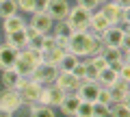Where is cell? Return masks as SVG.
Listing matches in <instances>:
<instances>
[{
  "instance_id": "cell-2",
  "label": "cell",
  "mask_w": 130,
  "mask_h": 117,
  "mask_svg": "<svg viewBox=\"0 0 130 117\" xmlns=\"http://www.w3.org/2000/svg\"><path fill=\"white\" fill-rule=\"evenodd\" d=\"M39 63H43V52L37 50V48H22L18 54V61H15L13 70L18 72L20 76H30L32 70H35V65H39Z\"/></svg>"
},
{
  "instance_id": "cell-9",
  "label": "cell",
  "mask_w": 130,
  "mask_h": 117,
  "mask_svg": "<svg viewBox=\"0 0 130 117\" xmlns=\"http://www.w3.org/2000/svg\"><path fill=\"white\" fill-rule=\"evenodd\" d=\"M67 11H70V0H48L46 13L52 18V22L65 20L67 18Z\"/></svg>"
},
{
  "instance_id": "cell-36",
  "label": "cell",
  "mask_w": 130,
  "mask_h": 117,
  "mask_svg": "<svg viewBox=\"0 0 130 117\" xmlns=\"http://www.w3.org/2000/svg\"><path fill=\"white\" fill-rule=\"evenodd\" d=\"M119 9H124V11H130V0H113Z\"/></svg>"
},
{
  "instance_id": "cell-18",
  "label": "cell",
  "mask_w": 130,
  "mask_h": 117,
  "mask_svg": "<svg viewBox=\"0 0 130 117\" xmlns=\"http://www.w3.org/2000/svg\"><path fill=\"white\" fill-rule=\"evenodd\" d=\"M78 104H80V98L76 93H67L63 98V102L59 104V111H61V115H65V117H72V115H76V111H78Z\"/></svg>"
},
{
  "instance_id": "cell-39",
  "label": "cell",
  "mask_w": 130,
  "mask_h": 117,
  "mask_svg": "<svg viewBox=\"0 0 130 117\" xmlns=\"http://www.w3.org/2000/svg\"><path fill=\"white\" fill-rule=\"evenodd\" d=\"M102 2H106V0H98V5H102Z\"/></svg>"
},
{
  "instance_id": "cell-17",
  "label": "cell",
  "mask_w": 130,
  "mask_h": 117,
  "mask_svg": "<svg viewBox=\"0 0 130 117\" xmlns=\"http://www.w3.org/2000/svg\"><path fill=\"white\" fill-rule=\"evenodd\" d=\"M102 46H111V48H119L121 46V39H124V33H121L117 26H108L102 35Z\"/></svg>"
},
{
  "instance_id": "cell-16",
  "label": "cell",
  "mask_w": 130,
  "mask_h": 117,
  "mask_svg": "<svg viewBox=\"0 0 130 117\" xmlns=\"http://www.w3.org/2000/svg\"><path fill=\"white\" fill-rule=\"evenodd\" d=\"M108 26H111V24H108V20L104 18L102 13H100V9L91 11V15H89V30H91V33H95V35H102Z\"/></svg>"
},
{
  "instance_id": "cell-3",
  "label": "cell",
  "mask_w": 130,
  "mask_h": 117,
  "mask_svg": "<svg viewBox=\"0 0 130 117\" xmlns=\"http://www.w3.org/2000/svg\"><path fill=\"white\" fill-rule=\"evenodd\" d=\"M89 15H91V11L83 9L80 5H74L70 7V11H67V18H65V24L72 28V30H89Z\"/></svg>"
},
{
  "instance_id": "cell-11",
  "label": "cell",
  "mask_w": 130,
  "mask_h": 117,
  "mask_svg": "<svg viewBox=\"0 0 130 117\" xmlns=\"http://www.w3.org/2000/svg\"><path fill=\"white\" fill-rule=\"evenodd\" d=\"M108 93H111V100L113 102H130V82L128 80H121L117 78L115 85L106 87Z\"/></svg>"
},
{
  "instance_id": "cell-14",
  "label": "cell",
  "mask_w": 130,
  "mask_h": 117,
  "mask_svg": "<svg viewBox=\"0 0 130 117\" xmlns=\"http://www.w3.org/2000/svg\"><path fill=\"white\" fill-rule=\"evenodd\" d=\"M18 54L20 50L13 46H9V43H0V70H9V67L15 65V61H18Z\"/></svg>"
},
{
  "instance_id": "cell-29",
  "label": "cell",
  "mask_w": 130,
  "mask_h": 117,
  "mask_svg": "<svg viewBox=\"0 0 130 117\" xmlns=\"http://www.w3.org/2000/svg\"><path fill=\"white\" fill-rule=\"evenodd\" d=\"M15 5H18V11L22 13H35V0H15Z\"/></svg>"
},
{
  "instance_id": "cell-28",
  "label": "cell",
  "mask_w": 130,
  "mask_h": 117,
  "mask_svg": "<svg viewBox=\"0 0 130 117\" xmlns=\"http://www.w3.org/2000/svg\"><path fill=\"white\" fill-rule=\"evenodd\" d=\"M72 74H74V76H76L78 80H85V78H87V63H85V59H80V61H78V63L74 65Z\"/></svg>"
},
{
  "instance_id": "cell-35",
  "label": "cell",
  "mask_w": 130,
  "mask_h": 117,
  "mask_svg": "<svg viewBox=\"0 0 130 117\" xmlns=\"http://www.w3.org/2000/svg\"><path fill=\"white\" fill-rule=\"evenodd\" d=\"M115 26L119 28L124 35H130V20H121V22H119V24H115Z\"/></svg>"
},
{
  "instance_id": "cell-26",
  "label": "cell",
  "mask_w": 130,
  "mask_h": 117,
  "mask_svg": "<svg viewBox=\"0 0 130 117\" xmlns=\"http://www.w3.org/2000/svg\"><path fill=\"white\" fill-rule=\"evenodd\" d=\"M13 13H18L15 0H0V20L7 18V15H13Z\"/></svg>"
},
{
  "instance_id": "cell-1",
  "label": "cell",
  "mask_w": 130,
  "mask_h": 117,
  "mask_svg": "<svg viewBox=\"0 0 130 117\" xmlns=\"http://www.w3.org/2000/svg\"><path fill=\"white\" fill-rule=\"evenodd\" d=\"M100 48H102V37L91 30H76L67 41V52L76 54L78 59H87V56L95 54Z\"/></svg>"
},
{
  "instance_id": "cell-32",
  "label": "cell",
  "mask_w": 130,
  "mask_h": 117,
  "mask_svg": "<svg viewBox=\"0 0 130 117\" xmlns=\"http://www.w3.org/2000/svg\"><path fill=\"white\" fill-rule=\"evenodd\" d=\"M76 5H80L83 9H87V11H95L98 7V0H76Z\"/></svg>"
},
{
  "instance_id": "cell-31",
  "label": "cell",
  "mask_w": 130,
  "mask_h": 117,
  "mask_svg": "<svg viewBox=\"0 0 130 117\" xmlns=\"http://www.w3.org/2000/svg\"><path fill=\"white\" fill-rule=\"evenodd\" d=\"M91 104H93V102H83V100H80V104H78V111H76V115L91 117Z\"/></svg>"
},
{
  "instance_id": "cell-22",
  "label": "cell",
  "mask_w": 130,
  "mask_h": 117,
  "mask_svg": "<svg viewBox=\"0 0 130 117\" xmlns=\"http://www.w3.org/2000/svg\"><path fill=\"white\" fill-rule=\"evenodd\" d=\"M18 80H20V74L13 70V67H9V70H2V74H0V82H2V89H13Z\"/></svg>"
},
{
  "instance_id": "cell-30",
  "label": "cell",
  "mask_w": 130,
  "mask_h": 117,
  "mask_svg": "<svg viewBox=\"0 0 130 117\" xmlns=\"http://www.w3.org/2000/svg\"><path fill=\"white\" fill-rule=\"evenodd\" d=\"M54 46H56V41H54V37H52V33L43 35V41H41V52H48V50H52Z\"/></svg>"
},
{
  "instance_id": "cell-42",
  "label": "cell",
  "mask_w": 130,
  "mask_h": 117,
  "mask_svg": "<svg viewBox=\"0 0 130 117\" xmlns=\"http://www.w3.org/2000/svg\"><path fill=\"white\" fill-rule=\"evenodd\" d=\"M24 117H28V115H24Z\"/></svg>"
},
{
  "instance_id": "cell-4",
  "label": "cell",
  "mask_w": 130,
  "mask_h": 117,
  "mask_svg": "<svg viewBox=\"0 0 130 117\" xmlns=\"http://www.w3.org/2000/svg\"><path fill=\"white\" fill-rule=\"evenodd\" d=\"M56 74H59V67L56 65H52V63H39V65H35V70H32V74L28 78L39 82V85H52L56 80Z\"/></svg>"
},
{
  "instance_id": "cell-25",
  "label": "cell",
  "mask_w": 130,
  "mask_h": 117,
  "mask_svg": "<svg viewBox=\"0 0 130 117\" xmlns=\"http://www.w3.org/2000/svg\"><path fill=\"white\" fill-rule=\"evenodd\" d=\"M78 61H80V59H78L76 54H72V52H65L63 59L59 61V65H56V67H59V72H72V70H74V65H76Z\"/></svg>"
},
{
  "instance_id": "cell-37",
  "label": "cell",
  "mask_w": 130,
  "mask_h": 117,
  "mask_svg": "<svg viewBox=\"0 0 130 117\" xmlns=\"http://www.w3.org/2000/svg\"><path fill=\"white\" fill-rule=\"evenodd\" d=\"M48 0H35V11H46Z\"/></svg>"
},
{
  "instance_id": "cell-27",
  "label": "cell",
  "mask_w": 130,
  "mask_h": 117,
  "mask_svg": "<svg viewBox=\"0 0 130 117\" xmlns=\"http://www.w3.org/2000/svg\"><path fill=\"white\" fill-rule=\"evenodd\" d=\"M108 106L111 104H104V102H93L91 104V117H108L111 115V111H108Z\"/></svg>"
},
{
  "instance_id": "cell-41",
  "label": "cell",
  "mask_w": 130,
  "mask_h": 117,
  "mask_svg": "<svg viewBox=\"0 0 130 117\" xmlns=\"http://www.w3.org/2000/svg\"><path fill=\"white\" fill-rule=\"evenodd\" d=\"M0 43H2V35H0Z\"/></svg>"
},
{
  "instance_id": "cell-21",
  "label": "cell",
  "mask_w": 130,
  "mask_h": 117,
  "mask_svg": "<svg viewBox=\"0 0 130 117\" xmlns=\"http://www.w3.org/2000/svg\"><path fill=\"white\" fill-rule=\"evenodd\" d=\"M26 106H28V117H56L54 108L46 106V104L32 102V104H26Z\"/></svg>"
},
{
  "instance_id": "cell-24",
  "label": "cell",
  "mask_w": 130,
  "mask_h": 117,
  "mask_svg": "<svg viewBox=\"0 0 130 117\" xmlns=\"http://www.w3.org/2000/svg\"><path fill=\"white\" fill-rule=\"evenodd\" d=\"M65 48H61V46H54L52 50H48V52H43V63H52V65H59V61L63 59V54H65Z\"/></svg>"
},
{
  "instance_id": "cell-6",
  "label": "cell",
  "mask_w": 130,
  "mask_h": 117,
  "mask_svg": "<svg viewBox=\"0 0 130 117\" xmlns=\"http://www.w3.org/2000/svg\"><path fill=\"white\" fill-rule=\"evenodd\" d=\"M26 22L30 24L37 33H41V35L52 33V26H54L52 18L46 13V11H35V13H30V20H26Z\"/></svg>"
},
{
  "instance_id": "cell-40",
  "label": "cell",
  "mask_w": 130,
  "mask_h": 117,
  "mask_svg": "<svg viewBox=\"0 0 130 117\" xmlns=\"http://www.w3.org/2000/svg\"><path fill=\"white\" fill-rule=\"evenodd\" d=\"M72 117H83V115H72Z\"/></svg>"
},
{
  "instance_id": "cell-34",
  "label": "cell",
  "mask_w": 130,
  "mask_h": 117,
  "mask_svg": "<svg viewBox=\"0 0 130 117\" xmlns=\"http://www.w3.org/2000/svg\"><path fill=\"white\" fill-rule=\"evenodd\" d=\"M85 63H87V80H95V78H98V72H100V70H98V67H93L91 63L87 61V59H85Z\"/></svg>"
},
{
  "instance_id": "cell-15",
  "label": "cell",
  "mask_w": 130,
  "mask_h": 117,
  "mask_svg": "<svg viewBox=\"0 0 130 117\" xmlns=\"http://www.w3.org/2000/svg\"><path fill=\"white\" fill-rule=\"evenodd\" d=\"M24 24H26V18H24L20 11L13 13V15H7V18H2V35L20 30V28H24Z\"/></svg>"
},
{
  "instance_id": "cell-5",
  "label": "cell",
  "mask_w": 130,
  "mask_h": 117,
  "mask_svg": "<svg viewBox=\"0 0 130 117\" xmlns=\"http://www.w3.org/2000/svg\"><path fill=\"white\" fill-rule=\"evenodd\" d=\"M98 9H100V13H102L104 18L108 20V24H111V26L119 24L121 20H130V13H128V11H124V9H119V7H117L113 0H106V2H102Z\"/></svg>"
},
{
  "instance_id": "cell-7",
  "label": "cell",
  "mask_w": 130,
  "mask_h": 117,
  "mask_svg": "<svg viewBox=\"0 0 130 117\" xmlns=\"http://www.w3.org/2000/svg\"><path fill=\"white\" fill-rule=\"evenodd\" d=\"M22 106H24V102H22V98H20V93L15 89H2L0 91V108L18 113Z\"/></svg>"
},
{
  "instance_id": "cell-19",
  "label": "cell",
  "mask_w": 130,
  "mask_h": 117,
  "mask_svg": "<svg viewBox=\"0 0 130 117\" xmlns=\"http://www.w3.org/2000/svg\"><path fill=\"white\" fill-rule=\"evenodd\" d=\"M24 26H26V24H24ZM2 41L9 43V46H13V48H18V50H22V48L28 46V37H26V33H24V28L13 30V33H7L5 37H2Z\"/></svg>"
},
{
  "instance_id": "cell-38",
  "label": "cell",
  "mask_w": 130,
  "mask_h": 117,
  "mask_svg": "<svg viewBox=\"0 0 130 117\" xmlns=\"http://www.w3.org/2000/svg\"><path fill=\"white\" fill-rule=\"evenodd\" d=\"M0 117H15V113H11V111H5V108H0Z\"/></svg>"
},
{
  "instance_id": "cell-12",
  "label": "cell",
  "mask_w": 130,
  "mask_h": 117,
  "mask_svg": "<svg viewBox=\"0 0 130 117\" xmlns=\"http://www.w3.org/2000/svg\"><path fill=\"white\" fill-rule=\"evenodd\" d=\"M72 33H74V30H72V28L65 24V20H61V22H54V26H52V37H54L56 46L65 48V50H67V41H70Z\"/></svg>"
},
{
  "instance_id": "cell-20",
  "label": "cell",
  "mask_w": 130,
  "mask_h": 117,
  "mask_svg": "<svg viewBox=\"0 0 130 117\" xmlns=\"http://www.w3.org/2000/svg\"><path fill=\"white\" fill-rule=\"evenodd\" d=\"M117 78H119V76H117V70H113L111 65H106L104 70L98 72L95 82L100 85V87H104V89H106V87H111V85H115V82H117Z\"/></svg>"
},
{
  "instance_id": "cell-23",
  "label": "cell",
  "mask_w": 130,
  "mask_h": 117,
  "mask_svg": "<svg viewBox=\"0 0 130 117\" xmlns=\"http://www.w3.org/2000/svg\"><path fill=\"white\" fill-rule=\"evenodd\" d=\"M108 117H130V102H111Z\"/></svg>"
},
{
  "instance_id": "cell-33",
  "label": "cell",
  "mask_w": 130,
  "mask_h": 117,
  "mask_svg": "<svg viewBox=\"0 0 130 117\" xmlns=\"http://www.w3.org/2000/svg\"><path fill=\"white\" fill-rule=\"evenodd\" d=\"M98 102H104V104H111V93H108V89H104V87H100V91H98Z\"/></svg>"
},
{
  "instance_id": "cell-8",
  "label": "cell",
  "mask_w": 130,
  "mask_h": 117,
  "mask_svg": "<svg viewBox=\"0 0 130 117\" xmlns=\"http://www.w3.org/2000/svg\"><path fill=\"white\" fill-rule=\"evenodd\" d=\"M98 91H100V85L95 80H80L78 89H76V95H78L83 102H95L98 100Z\"/></svg>"
},
{
  "instance_id": "cell-13",
  "label": "cell",
  "mask_w": 130,
  "mask_h": 117,
  "mask_svg": "<svg viewBox=\"0 0 130 117\" xmlns=\"http://www.w3.org/2000/svg\"><path fill=\"white\" fill-rule=\"evenodd\" d=\"M54 85H56V87H61L65 93H76V89H78L80 80L76 78L72 72H59V74H56Z\"/></svg>"
},
{
  "instance_id": "cell-10",
  "label": "cell",
  "mask_w": 130,
  "mask_h": 117,
  "mask_svg": "<svg viewBox=\"0 0 130 117\" xmlns=\"http://www.w3.org/2000/svg\"><path fill=\"white\" fill-rule=\"evenodd\" d=\"M41 87H43V85L35 82V80H30V78L24 82V87L18 91L20 98H22V102H24V106H26V104L37 102V100H39V93H41Z\"/></svg>"
}]
</instances>
